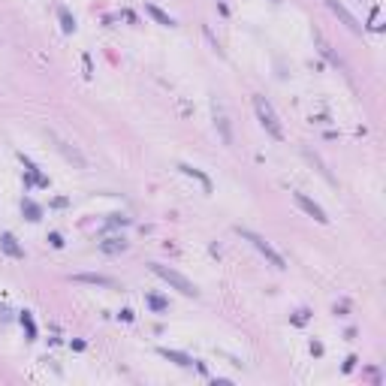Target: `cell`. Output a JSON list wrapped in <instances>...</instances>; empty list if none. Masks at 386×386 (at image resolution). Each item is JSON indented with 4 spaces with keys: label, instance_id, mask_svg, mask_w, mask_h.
<instances>
[{
    "label": "cell",
    "instance_id": "6da1fadb",
    "mask_svg": "<svg viewBox=\"0 0 386 386\" xmlns=\"http://www.w3.org/2000/svg\"><path fill=\"white\" fill-rule=\"evenodd\" d=\"M254 109H257V118H259V124H262V130L272 136V139H284V127H281V121H278V115H275V109H272V103H268L265 97H254Z\"/></svg>",
    "mask_w": 386,
    "mask_h": 386
},
{
    "label": "cell",
    "instance_id": "7a4b0ae2",
    "mask_svg": "<svg viewBox=\"0 0 386 386\" xmlns=\"http://www.w3.org/2000/svg\"><path fill=\"white\" fill-rule=\"evenodd\" d=\"M151 272L157 275V278H163L169 287H175L178 293H184V296H196L199 290H196V284L193 281H187L181 272H175V268H169V265H160V262H151Z\"/></svg>",
    "mask_w": 386,
    "mask_h": 386
},
{
    "label": "cell",
    "instance_id": "3957f363",
    "mask_svg": "<svg viewBox=\"0 0 386 386\" xmlns=\"http://www.w3.org/2000/svg\"><path fill=\"white\" fill-rule=\"evenodd\" d=\"M239 233H242V239H248V242H251V245H254V248H257V251H259V254L265 257V259H268V262H272L275 268H287L284 257H281V254H278V251L272 248V245H268V242H265L262 236H257V233H248V229H239Z\"/></svg>",
    "mask_w": 386,
    "mask_h": 386
},
{
    "label": "cell",
    "instance_id": "277c9868",
    "mask_svg": "<svg viewBox=\"0 0 386 386\" xmlns=\"http://www.w3.org/2000/svg\"><path fill=\"white\" fill-rule=\"evenodd\" d=\"M293 199H296V205H299L302 211H308V214H311V217H314L317 223H329V217H326V211H323V208H320V205H317L314 199H308V196H305V193H293Z\"/></svg>",
    "mask_w": 386,
    "mask_h": 386
},
{
    "label": "cell",
    "instance_id": "5b68a950",
    "mask_svg": "<svg viewBox=\"0 0 386 386\" xmlns=\"http://www.w3.org/2000/svg\"><path fill=\"white\" fill-rule=\"evenodd\" d=\"M326 6H329V9H332V12H335V15H338V18H341V21H344L347 27H350L353 33H359V30H362V27L356 24V18H353L350 12H347V9H344V6L338 3V0H326Z\"/></svg>",
    "mask_w": 386,
    "mask_h": 386
},
{
    "label": "cell",
    "instance_id": "8992f818",
    "mask_svg": "<svg viewBox=\"0 0 386 386\" xmlns=\"http://www.w3.org/2000/svg\"><path fill=\"white\" fill-rule=\"evenodd\" d=\"M0 248H3V254H9V257H15V259H24V248L15 242L12 233H3V236H0Z\"/></svg>",
    "mask_w": 386,
    "mask_h": 386
},
{
    "label": "cell",
    "instance_id": "52a82bcc",
    "mask_svg": "<svg viewBox=\"0 0 386 386\" xmlns=\"http://www.w3.org/2000/svg\"><path fill=\"white\" fill-rule=\"evenodd\" d=\"M72 281L75 284H91V287H118V284H115L112 278H106V275H72Z\"/></svg>",
    "mask_w": 386,
    "mask_h": 386
},
{
    "label": "cell",
    "instance_id": "ba28073f",
    "mask_svg": "<svg viewBox=\"0 0 386 386\" xmlns=\"http://www.w3.org/2000/svg\"><path fill=\"white\" fill-rule=\"evenodd\" d=\"M145 12H148L154 21H157V24H163V27H175V18H172V15H166L160 6H154V3H145Z\"/></svg>",
    "mask_w": 386,
    "mask_h": 386
},
{
    "label": "cell",
    "instance_id": "9c48e42d",
    "mask_svg": "<svg viewBox=\"0 0 386 386\" xmlns=\"http://www.w3.org/2000/svg\"><path fill=\"white\" fill-rule=\"evenodd\" d=\"M160 356H163V359H169V362H175V365H181V368H190V365H193V359H190L187 353H178V350H166V347H160Z\"/></svg>",
    "mask_w": 386,
    "mask_h": 386
},
{
    "label": "cell",
    "instance_id": "30bf717a",
    "mask_svg": "<svg viewBox=\"0 0 386 386\" xmlns=\"http://www.w3.org/2000/svg\"><path fill=\"white\" fill-rule=\"evenodd\" d=\"M100 251H103V254H121V251H127V242L118 239V236H112V239H103V242H100Z\"/></svg>",
    "mask_w": 386,
    "mask_h": 386
},
{
    "label": "cell",
    "instance_id": "8fae6325",
    "mask_svg": "<svg viewBox=\"0 0 386 386\" xmlns=\"http://www.w3.org/2000/svg\"><path fill=\"white\" fill-rule=\"evenodd\" d=\"M21 211L27 214V220H40V217H43V208L36 205V202H30V199H24V202H21Z\"/></svg>",
    "mask_w": 386,
    "mask_h": 386
},
{
    "label": "cell",
    "instance_id": "7c38bea8",
    "mask_svg": "<svg viewBox=\"0 0 386 386\" xmlns=\"http://www.w3.org/2000/svg\"><path fill=\"white\" fill-rule=\"evenodd\" d=\"M178 169H181L184 175H193V178H196V181H202V187H205V190H211V181H208V178H205V175H202L199 169H193V166H187V163H181Z\"/></svg>",
    "mask_w": 386,
    "mask_h": 386
},
{
    "label": "cell",
    "instance_id": "4fadbf2b",
    "mask_svg": "<svg viewBox=\"0 0 386 386\" xmlns=\"http://www.w3.org/2000/svg\"><path fill=\"white\" fill-rule=\"evenodd\" d=\"M148 305L154 308V311H169V302L163 296H154V293H148Z\"/></svg>",
    "mask_w": 386,
    "mask_h": 386
},
{
    "label": "cell",
    "instance_id": "5bb4252c",
    "mask_svg": "<svg viewBox=\"0 0 386 386\" xmlns=\"http://www.w3.org/2000/svg\"><path fill=\"white\" fill-rule=\"evenodd\" d=\"M61 24H64V30H66V33H72V30H75V18H72L66 9H61Z\"/></svg>",
    "mask_w": 386,
    "mask_h": 386
},
{
    "label": "cell",
    "instance_id": "9a60e30c",
    "mask_svg": "<svg viewBox=\"0 0 386 386\" xmlns=\"http://www.w3.org/2000/svg\"><path fill=\"white\" fill-rule=\"evenodd\" d=\"M21 323L27 326V335H30V338H36V326H33V320H30V314H27V311L21 314Z\"/></svg>",
    "mask_w": 386,
    "mask_h": 386
},
{
    "label": "cell",
    "instance_id": "2e32d148",
    "mask_svg": "<svg viewBox=\"0 0 386 386\" xmlns=\"http://www.w3.org/2000/svg\"><path fill=\"white\" fill-rule=\"evenodd\" d=\"M109 223H112V226H127L130 220H127L124 214H112V217H109Z\"/></svg>",
    "mask_w": 386,
    "mask_h": 386
},
{
    "label": "cell",
    "instance_id": "e0dca14e",
    "mask_svg": "<svg viewBox=\"0 0 386 386\" xmlns=\"http://www.w3.org/2000/svg\"><path fill=\"white\" fill-rule=\"evenodd\" d=\"M49 242H52V248H64V236L61 233H49Z\"/></svg>",
    "mask_w": 386,
    "mask_h": 386
},
{
    "label": "cell",
    "instance_id": "ac0fdd59",
    "mask_svg": "<svg viewBox=\"0 0 386 386\" xmlns=\"http://www.w3.org/2000/svg\"><path fill=\"white\" fill-rule=\"evenodd\" d=\"M308 317H311V311H305V308H302V311H299V314L293 317V323H296V326H302V323H305Z\"/></svg>",
    "mask_w": 386,
    "mask_h": 386
},
{
    "label": "cell",
    "instance_id": "d6986e66",
    "mask_svg": "<svg viewBox=\"0 0 386 386\" xmlns=\"http://www.w3.org/2000/svg\"><path fill=\"white\" fill-rule=\"evenodd\" d=\"M353 365H356V356H347V362H344V371H353Z\"/></svg>",
    "mask_w": 386,
    "mask_h": 386
}]
</instances>
